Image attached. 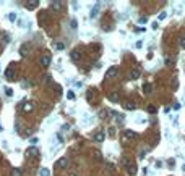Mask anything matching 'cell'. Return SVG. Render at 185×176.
<instances>
[{
  "mask_svg": "<svg viewBox=\"0 0 185 176\" xmlns=\"http://www.w3.org/2000/svg\"><path fill=\"white\" fill-rule=\"evenodd\" d=\"M21 174H23L21 168H13V170H11V176H21Z\"/></svg>",
  "mask_w": 185,
  "mask_h": 176,
  "instance_id": "ac0fdd59",
  "label": "cell"
},
{
  "mask_svg": "<svg viewBox=\"0 0 185 176\" xmlns=\"http://www.w3.org/2000/svg\"><path fill=\"white\" fill-rule=\"evenodd\" d=\"M122 107L125 110H128V112H133V110L136 108V105H135V102H131V100H127V102H123Z\"/></svg>",
  "mask_w": 185,
  "mask_h": 176,
  "instance_id": "277c9868",
  "label": "cell"
},
{
  "mask_svg": "<svg viewBox=\"0 0 185 176\" xmlns=\"http://www.w3.org/2000/svg\"><path fill=\"white\" fill-rule=\"evenodd\" d=\"M117 74H118V68L117 66H112V68H109L107 69V73H105V78H115L117 76Z\"/></svg>",
  "mask_w": 185,
  "mask_h": 176,
  "instance_id": "3957f363",
  "label": "cell"
},
{
  "mask_svg": "<svg viewBox=\"0 0 185 176\" xmlns=\"http://www.w3.org/2000/svg\"><path fill=\"white\" fill-rule=\"evenodd\" d=\"M20 54L23 55V57H26V55H28V47H26V45H21L20 47Z\"/></svg>",
  "mask_w": 185,
  "mask_h": 176,
  "instance_id": "d4e9b609",
  "label": "cell"
},
{
  "mask_svg": "<svg viewBox=\"0 0 185 176\" xmlns=\"http://www.w3.org/2000/svg\"><path fill=\"white\" fill-rule=\"evenodd\" d=\"M166 18H167V11H166V10H162L159 15H157V20L162 21V20H166Z\"/></svg>",
  "mask_w": 185,
  "mask_h": 176,
  "instance_id": "ffe728a7",
  "label": "cell"
},
{
  "mask_svg": "<svg viewBox=\"0 0 185 176\" xmlns=\"http://www.w3.org/2000/svg\"><path fill=\"white\" fill-rule=\"evenodd\" d=\"M68 128H70V125H63V126H62V129H63V131H67Z\"/></svg>",
  "mask_w": 185,
  "mask_h": 176,
  "instance_id": "f35d334b",
  "label": "cell"
},
{
  "mask_svg": "<svg viewBox=\"0 0 185 176\" xmlns=\"http://www.w3.org/2000/svg\"><path fill=\"white\" fill-rule=\"evenodd\" d=\"M183 10H185V5H183V3H180V5H175V7H174V13H175V15H182Z\"/></svg>",
  "mask_w": 185,
  "mask_h": 176,
  "instance_id": "30bf717a",
  "label": "cell"
},
{
  "mask_svg": "<svg viewBox=\"0 0 185 176\" xmlns=\"http://www.w3.org/2000/svg\"><path fill=\"white\" fill-rule=\"evenodd\" d=\"M0 131H2V126H0Z\"/></svg>",
  "mask_w": 185,
  "mask_h": 176,
  "instance_id": "60d3db41",
  "label": "cell"
},
{
  "mask_svg": "<svg viewBox=\"0 0 185 176\" xmlns=\"http://www.w3.org/2000/svg\"><path fill=\"white\" fill-rule=\"evenodd\" d=\"M28 153H29V155H33V157H37V155H39V150L33 146V147H29V149H28Z\"/></svg>",
  "mask_w": 185,
  "mask_h": 176,
  "instance_id": "9a60e30c",
  "label": "cell"
},
{
  "mask_svg": "<svg viewBox=\"0 0 185 176\" xmlns=\"http://www.w3.org/2000/svg\"><path fill=\"white\" fill-rule=\"evenodd\" d=\"M148 112H149V113H156V112H157V108L154 107V105H148Z\"/></svg>",
  "mask_w": 185,
  "mask_h": 176,
  "instance_id": "f1b7e54d",
  "label": "cell"
},
{
  "mask_svg": "<svg viewBox=\"0 0 185 176\" xmlns=\"http://www.w3.org/2000/svg\"><path fill=\"white\" fill-rule=\"evenodd\" d=\"M8 20H10L11 23H16V13H15V11L8 13Z\"/></svg>",
  "mask_w": 185,
  "mask_h": 176,
  "instance_id": "44dd1931",
  "label": "cell"
},
{
  "mask_svg": "<svg viewBox=\"0 0 185 176\" xmlns=\"http://www.w3.org/2000/svg\"><path fill=\"white\" fill-rule=\"evenodd\" d=\"M104 139H105V133H104V131H99V133L94 134V140H96V142H104Z\"/></svg>",
  "mask_w": 185,
  "mask_h": 176,
  "instance_id": "8992f818",
  "label": "cell"
},
{
  "mask_svg": "<svg viewBox=\"0 0 185 176\" xmlns=\"http://www.w3.org/2000/svg\"><path fill=\"white\" fill-rule=\"evenodd\" d=\"M50 10L60 11V10H62V3H60V2H52V3H50Z\"/></svg>",
  "mask_w": 185,
  "mask_h": 176,
  "instance_id": "7c38bea8",
  "label": "cell"
},
{
  "mask_svg": "<svg viewBox=\"0 0 185 176\" xmlns=\"http://www.w3.org/2000/svg\"><path fill=\"white\" fill-rule=\"evenodd\" d=\"M123 137L128 139V140H133V139L138 137V134H136L133 129H125V131H123Z\"/></svg>",
  "mask_w": 185,
  "mask_h": 176,
  "instance_id": "7a4b0ae2",
  "label": "cell"
},
{
  "mask_svg": "<svg viewBox=\"0 0 185 176\" xmlns=\"http://www.w3.org/2000/svg\"><path fill=\"white\" fill-rule=\"evenodd\" d=\"M70 57H72V60H73V61H80V58H81L80 52H76V50H73L72 54H70Z\"/></svg>",
  "mask_w": 185,
  "mask_h": 176,
  "instance_id": "4fadbf2b",
  "label": "cell"
},
{
  "mask_svg": "<svg viewBox=\"0 0 185 176\" xmlns=\"http://www.w3.org/2000/svg\"><path fill=\"white\" fill-rule=\"evenodd\" d=\"M99 8H101V3H96V5L93 7V10H91V15H89L93 20H94L96 16H98V13H99Z\"/></svg>",
  "mask_w": 185,
  "mask_h": 176,
  "instance_id": "9c48e42d",
  "label": "cell"
},
{
  "mask_svg": "<svg viewBox=\"0 0 185 176\" xmlns=\"http://www.w3.org/2000/svg\"><path fill=\"white\" fill-rule=\"evenodd\" d=\"M182 170H183V171H185V165H182Z\"/></svg>",
  "mask_w": 185,
  "mask_h": 176,
  "instance_id": "ab89813d",
  "label": "cell"
},
{
  "mask_svg": "<svg viewBox=\"0 0 185 176\" xmlns=\"http://www.w3.org/2000/svg\"><path fill=\"white\" fill-rule=\"evenodd\" d=\"M179 45L182 47V49H185V36H182V37L179 39Z\"/></svg>",
  "mask_w": 185,
  "mask_h": 176,
  "instance_id": "83f0119b",
  "label": "cell"
},
{
  "mask_svg": "<svg viewBox=\"0 0 185 176\" xmlns=\"http://www.w3.org/2000/svg\"><path fill=\"white\" fill-rule=\"evenodd\" d=\"M37 5V2H34V3H26V8H34Z\"/></svg>",
  "mask_w": 185,
  "mask_h": 176,
  "instance_id": "4dcf8cb0",
  "label": "cell"
},
{
  "mask_svg": "<svg viewBox=\"0 0 185 176\" xmlns=\"http://www.w3.org/2000/svg\"><path fill=\"white\" fill-rule=\"evenodd\" d=\"M33 108H34V103L33 102H26L24 105H23V112H33Z\"/></svg>",
  "mask_w": 185,
  "mask_h": 176,
  "instance_id": "8fae6325",
  "label": "cell"
},
{
  "mask_svg": "<svg viewBox=\"0 0 185 176\" xmlns=\"http://www.w3.org/2000/svg\"><path fill=\"white\" fill-rule=\"evenodd\" d=\"M151 28L153 29H157V21H153V23H151Z\"/></svg>",
  "mask_w": 185,
  "mask_h": 176,
  "instance_id": "e575fe53",
  "label": "cell"
},
{
  "mask_svg": "<svg viewBox=\"0 0 185 176\" xmlns=\"http://www.w3.org/2000/svg\"><path fill=\"white\" fill-rule=\"evenodd\" d=\"M5 92H7V97H11V95H13V91L10 89V87H8V89H7Z\"/></svg>",
  "mask_w": 185,
  "mask_h": 176,
  "instance_id": "1f68e13d",
  "label": "cell"
},
{
  "mask_svg": "<svg viewBox=\"0 0 185 176\" xmlns=\"http://www.w3.org/2000/svg\"><path fill=\"white\" fill-rule=\"evenodd\" d=\"M57 166H59V168H67V165H68V160H67V157H62L59 162H57L55 163Z\"/></svg>",
  "mask_w": 185,
  "mask_h": 176,
  "instance_id": "52a82bcc",
  "label": "cell"
},
{
  "mask_svg": "<svg viewBox=\"0 0 185 176\" xmlns=\"http://www.w3.org/2000/svg\"><path fill=\"white\" fill-rule=\"evenodd\" d=\"M170 86H172V89L175 91V89L179 87V79H177V78H172V81H170Z\"/></svg>",
  "mask_w": 185,
  "mask_h": 176,
  "instance_id": "d6986e66",
  "label": "cell"
},
{
  "mask_svg": "<svg viewBox=\"0 0 185 176\" xmlns=\"http://www.w3.org/2000/svg\"><path fill=\"white\" fill-rule=\"evenodd\" d=\"M135 45H136V49H141V47H143V41H138Z\"/></svg>",
  "mask_w": 185,
  "mask_h": 176,
  "instance_id": "d6a6232c",
  "label": "cell"
},
{
  "mask_svg": "<svg viewBox=\"0 0 185 176\" xmlns=\"http://www.w3.org/2000/svg\"><path fill=\"white\" fill-rule=\"evenodd\" d=\"M125 168L128 170V174L130 176H135L136 174V165L131 160H125Z\"/></svg>",
  "mask_w": 185,
  "mask_h": 176,
  "instance_id": "6da1fadb",
  "label": "cell"
},
{
  "mask_svg": "<svg viewBox=\"0 0 185 176\" xmlns=\"http://www.w3.org/2000/svg\"><path fill=\"white\" fill-rule=\"evenodd\" d=\"M54 47H55L57 50H63V49H65V44H63V42H55Z\"/></svg>",
  "mask_w": 185,
  "mask_h": 176,
  "instance_id": "603a6c76",
  "label": "cell"
},
{
  "mask_svg": "<svg viewBox=\"0 0 185 176\" xmlns=\"http://www.w3.org/2000/svg\"><path fill=\"white\" fill-rule=\"evenodd\" d=\"M148 153V149H143L141 152H140V158H144V155Z\"/></svg>",
  "mask_w": 185,
  "mask_h": 176,
  "instance_id": "f546056e",
  "label": "cell"
},
{
  "mask_svg": "<svg viewBox=\"0 0 185 176\" xmlns=\"http://www.w3.org/2000/svg\"><path fill=\"white\" fill-rule=\"evenodd\" d=\"M39 61H41L42 66H49V65H50V57H49V55H42Z\"/></svg>",
  "mask_w": 185,
  "mask_h": 176,
  "instance_id": "ba28073f",
  "label": "cell"
},
{
  "mask_svg": "<svg viewBox=\"0 0 185 176\" xmlns=\"http://www.w3.org/2000/svg\"><path fill=\"white\" fill-rule=\"evenodd\" d=\"M39 176H50V170L44 166V168H41V170H39Z\"/></svg>",
  "mask_w": 185,
  "mask_h": 176,
  "instance_id": "2e32d148",
  "label": "cell"
},
{
  "mask_svg": "<svg viewBox=\"0 0 185 176\" xmlns=\"http://www.w3.org/2000/svg\"><path fill=\"white\" fill-rule=\"evenodd\" d=\"M13 74H15L13 73V68H7L5 69V78L7 79H13Z\"/></svg>",
  "mask_w": 185,
  "mask_h": 176,
  "instance_id": "e0dca14e",
  "label": "cell"
},
{
  "mask_svg": "<svg viewBox=\"0 0 185 176\" xmlns=\"http://www.w3.org/2000/svg\"><path fill=\"white\" fill-rule=\"evenodd\" d=\"M140 74H141V71H140L138 68H133L130 71V79L131 81H136V79H140Z\"/></svg>",
  "mask_w": 185,
  "mask_h": 176,
  "instance_id": "5b68a950",
  "label": "cell"
},
{
  "mask_svg": "<svg viewBox=\"0 0 185 176\" xmlns=\"http://www.w3.org/2000/svg\"><path fill=\"white\" fill-rule=\"evenodd\" d=\"M86 97H88V100H93V94H91V92H88Z\"/></svg>",
  "mask_w": 185,
  "mask_h": 176,
  "instance_id": "8d00e7d4",
  "label": "cell"
},
{
  "mask_svg": "<svg viewBox=\"0 0 185 176\" xmlns=\"http://www.w3.org/2000/svg\"><path fill=\"white\" fill-rule=\"evenodd\" d=\"M29 142H31V144H36V142H37V137H33V139L29 140Z\"/></svg>",
  "mask_w": 185,
  "mask_h": 176,
  "instance_id": "74e56055",
  "label": "cell"
},
{
  "mask_svg": "<svg viewBox=\"0 0 185 176\" xmlns=\"http://www.w3.org/2000/svg\"><path fill=\"white\" fill-rule=\"evenodd\" d=\"M180 107H182L180 103H174V110H180Z\"/></svg>",
  "mask_w": 185,
  "mask_h": 176,
  "instance_id": "d590c367",
  "label": "cell"
},
{
  "mask_svg": "<svg viewBox=\"0 0 185 176\" xmlns=\"http://www.w3.org/2000/svg\"><path fill=\"white\" fill-rule=\"evenodd\" d=\"M105 115H107V110H101V112H99V116H101V118L105 116Z\"/></svg>",
  "mask_w": 185,
  "mask_h": 176,
  "instance_id": "836d02e7",
  "label": "cell"
},
{
  "mask_svg": "<svg viewBox=\"0 0 185 176\" xmlns=\"http://www.w3.org/2000/svg\"><path fill=\"white\" fill-rule=\"evenodd\" d=\"M75 97H76V95H75L73 91H68V92H67V99H68V100H75Z\"/></svg>",
  "mask_w": 185,
  "mask_h": 176,
  "instance_id": "484cf974",
  "label": "cell"
},
{
  "mask_svg": "<svg viewBox=\"0 0 185 176\" xmlns=\"http://www.w3.org/2000/svg\"><path fill=\"white\" fill-rule=\"evenodd\" d=\"M109 100H111V102H114V103H117L118 100H120V97H118V94H117V92H114V94L109 95Z\"/></svg>",
  "mask_w": 185,
  "mask_h": 176,
  "instance_id": "5bb4252c",
  "label": "cell"
},
{
  "mask_svg": "<svg viewBox=\"0 0 185 176\" xmlns=\"http://www.w3.org/2000/svg\"><path fill=\"white\" fill-rule=\"evenodd\" d=\"M70 26H72V29H78V21L73 18L72 21H70Z\"/></svg>",
  "mask_w": 185,
  "mask_h": 176,
  "instance_id": "4316f807",
  "label": "cell"
},
{
  "mask_svg": "<svg viewBox=\"0 0 185 176\" xmlns=\"http://www.w3.org/2000/svg\"><path fill=\"white\" fill-rule=\"evenodd\" d=\"M164 63L167 65V66H172V65H174V60L170 58V57H164Z\"/></svg>",
  "mask_w": 185,
  "mask_h": 176,
  "instance_id": "7402d4cb",
  "label": "cell"
},
{
  "mask_svg": "<svg viewBox=\"0 0 185 176\" xmlns=\"http://www.w3.org/2000/svg\"><path fill=\"white\" fill-rule=\"evenodd\" d=\"M143 92H144V94H151V84H148V82H146V84L143 86Z\"/></svg>",
  "mask_w": 185,
  "mask_h": 176,
  "instance_id": "cb8c5ba5",
  "label": "cell"
}]
</instances>
